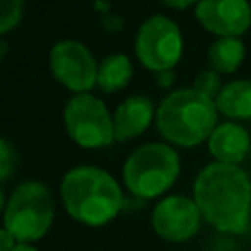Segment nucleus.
I'll use <instances>...</instances> for the list:
<instances>
[{
	"label": "nucleus",
	"instance_id": "nucleus-1",
	"mask_svg": "<svg viewBox=\"0 0 251 251\" xmlns=\"http://www.w3.org/2000/svg\"><path fill=\"white\" fill-rule=\"evenodd\" d=\"M202 218L224 233L245 231L251 218V176L239 165L210 163L192 186Z\"/></svg>",
	"mask_w": 251,
	"mask_h": 251
},
{
	"label": "nucleus",
	"instance_id": "nucleus-2",
	"mask_svg": "<svg viewBox=\"0 0 251 251\" xmlns=\"http://www.w3.org/2000/svg\"><path fill=\"white\" fill-rule=\"evenodd\" d=\"M61 200L71 218L92 227L114 220L124 206V194L116 178L92 165L75 167L63 176Z\"/></svg>",
	"mask_w": 251,
	"mask_h": 251
},
{
	"label": "nucleus",
	"instance_id": "nucleus-3",
	"mask_svg": "<svg viewBox=\"0 0 251 251\" xmlns=\"http://www.w3.org/2000/svg\"><path fill=\"white\" fill-rule=\"evenodd\" d=\"M155 122L159 133L169 143L194 147L208 141L218 126V108L212 98L196 88H178L163 98Z\"/></svg>",
	"mask_w": 251,
	"mask_h": 251
},
{
	"label": "nucleus",
	"instance_id": "nucleus-4",
	"mask_svg": "<svg viewBox=\"0 0 251 251\" xmlns=\"http://www.w3.org/2000/svg\"><path fill=\"white\" fill-rule=\"evenodd\" d=\"M180 173V157L167 143H145L124 163L122 176L135 198H157L165 194Z\"/></svg>",
	"mask_w": 251,
	"mask_h": 251
},
{
	"label": "nucleus",
	"instance_id": "nucleus-5",
	"mask_svg": "<svg viewBox=\"0 0 251 251\" xmlns=\"http://www.w3.org/2000/svg\"><path fill=\"white\" fill-rule=\"evenodd\" d=\"M55 216L51 190L39 180H25L14 188L4 208V227L18 243L41 239Z\"/></svg>",
	"mask_w": 251,
	"mask_h": 251
},
{
	"label": "nucleus",
	"instance_id": "nucleus-6",
	"mask_svg": "<svg viewBox=\"0 0 251 251\" xmlns=\"http://www.w3.org/2000/svg\"><path fill=\"white\" fill-rule=\"evenodd\" d=\"M63 120L67 133L80 147H106L116 139L114 116H110L106 104L90 92L75 94L65 106Z\"/></svg>",
	"mask_w": 251,
	"mask_h": 251
},
{
	"label": "nucleus",
	"instance_id": "nucleus-7",
	"mask_svg": "<svg viewBox=\"0 0 251 251\" xmlns=\"http://www.w3.org/2000/svg\"><path fill=\"white\" fill-rule=\"evenodd\" d=\"M135 55L149 71H171L182 55V33L178 25L163 14L149 16L137 29Z\"/></svg>",
	"mask_w": 251,
	"mask_h": 251
},
{
	"label": "nucleus",
	"instance_id": "nucleus-8",
	"mask_svg": "<svg viewBox=\"0 0 251 251\" xmlns=\"http://www.w3.org/2000/svg\"><path fill=\"white\" fill-rule=\"evenodd\" d=\"M53 76L75 94L88 92L98 78V63L90 49L75 39H63L49 53Z\"/></svg>",
	"mask_w": 251,
	"mask_h": 251
},
{
	"label": "nucleus",
	"instance_id": "nucleus-9",
	"mask_svg": "<svg viewBox=\"0 0 251 251\" xmlns=\"http://www.w3.org/2000/svg\"><path fill=\"white\" fill-rule=\"evenodd\" d=\"M202 214L194 198L173 194L157 202L151 214V226L155 233L167 241L182 243L194 237L200 229Z\"/></svg>",
	"mask_w": 251,
	"mask_h": 251
},
{
	"label": "nucleus",
	"instance_id": "nucleus-10",
	"mask_svg": "<svg viewBox=\"0 0 251 251\" xmlns=\"http://www.w3.org/2000/svg\"><path fill=\"white\" fill-rule=\"evenodd\" d=\"M194 14L200 25L218 37H239L251 27L249 0H200Z\"/></svg>",
	"mask_w": 251,
	"mask_h": 251
},
{
	"label": "nucleus",
	"instance_id": "nucleus-11",
	"mask_svg": "<svg viewBox=\"0 0 251 251\" xmlns=\"http://www.w3.org/2000/svg\"><path fill=\"white\" fill-rule=\"evenodd\" d=\"M251 149L249 131L239 122H224L218 124L208 137V151L218 163L239 165Z\"/></svg>",
	"mask_w": 251,
	"mask_h": 251
},
{
	"label": "nucleus",
	"instance_id": "nucleus-12",
	"mask_svg": "<svg viewBox=\"0 0 251 251\" xmlns=\"http://www.w3.org/2000/svg\"><path fill=\"white\" fill-rule=\"evenodd\" d=\"M155 106L151 98L135 94L126 98L114 114V135L118 141H129L141 135L155 118Z\"/></svg>",
	"mask_w": 251,
	"mask_h": 251
},
{
	"label": "nucleus",
	"instance_id": "nucleus-13",
	"mask_svg": "<svg viewBox=\"0 0 251 251\" xmlns=\"http://www.w3.org/2000/svg\"><path fill=\"white\" fill-rule=\"evenodd\" d=\"M214 102L218 114H224L231 122L251 120V80L237 78L224 84Z\"/></svg>",
	"mask_w": 251,
	"mask_h": 251
},
{
	"label": "nucleus",
	"instance_id": "nucleus-14",
	"mask_svg": "<svg viewBox=\"0 0 251 251\" xmlns=\"http://www.w3.org/2000/svg\"><path fill=\"white\" fill-rule=\"evenodd\" d=\"M245 59V43L239 37H218L208 49L210 69L220 75H229L239 69Z\"/></svg>",
	"mask_w": 251,
	"mask_h": 251
},
{
	"label": "nucleus",
	"instance_id": "nucleus-15",
	"mask_svg": "<svg viewBox=\"0 0 251 251\" xmlns=\"http://www.w3.org/2000/svg\"><path fill=\"white\" fill-rule=\"evenodd\" d=\"M133 67L127 55L124 53H112L102 59L98 65V78L96 84L104 92H118L131 80Z\"/></svg>",
	"mask_w": 251,
	"mask_h": 251
},
{
	"label": "nucleus",
	"instance_id": "nucleus-16",
	"mask_svg": "<svg viewBox=\"0 0 251 251\" xmlns=\"http://www.w3.org/2000/svg\"><path fill=\"white\" fill-rule=\"evenodd\" d=\"M24 14V0H0V35L12 31Z\"/></svg>",
	"mask_w": 251,
	"mask_h": 251
},
{
	"label": "nucleus",
	"instance_id": "nucleus-17",
	"mask_svg": "<svg viewBox=\"0 0 251 251\" xmlns=\"http://www.w3.org/2000/svg\"><path fill=\"white\" fill-rule=\"evenodd\" d=\"M222 86H224V84H222V80H220V73L208 69V71H202V73L194 78V86H192V88H196V90L202 92L204 96L216 100V96L220 94Z\"/></svg>",
	"mask_w": 251,
	"mask_h": 251
},
{
	"label": "nucleus",
	"instance_id": "nucleus-18",
	"mask_svg": "<svg viewBox=\"0 0 251 251\" xmlns=\"http://www.w3.org/2000/svg\"><path fill=\"white\" fill-rule=\"evenodd\" d=\"M16 161H18V155H16V147L0 137V182L2 180H8L16 169Z\"/></svg>",
	"mask_w": 251,
	"mask_h": 251
},
{
	"label": "nucleus",
	"instance_id": "nucleus-19",
	"mask_svg": "<svg viewBox=\"0 0 251 251\" xmlns=\"http://www.w3.org/2000/svg\"><path fill=\"white\" fill-rule=\"evenodd\" d=\"M16 245H18L16 237L6 227H0V251H12Z\"/></svg>",
	"mask_w": 251,
	"mask_h": 251
},
{
	"label": "nucleus",
	"instance_id": "nucleus-20",
	"mask_svg": "<svg viewBox=\"0 0 251 251\" xmlns=\"http://www.w3.org/2000/svg\"><path fill=\"white\" fill-rule=\"evenodd\" d=\"M200 0H163V4L171 6V8H176V10H184V8H190V6H196Z\"/></svg>",
	"mask_w": 251,
	"mask_h": 251
},
{
	"label": "nucleus",
	"instance_id": "nucleus-21",
	"mask_svg": "<svg viewBox=\"0 0 251 251\" xmlns=\"http://www.w3.org/2000/svg\"><path fill=\"white\" fill-rule=\"evenodd\" d=\"M157 78H159V82H161V86H169L171 82H173V73L171 71H163V73H157Z\"/></svg>",
	"mask_w": 251,
	"mask_h": 251
},
{
	"label": "nucleus",
	"instance_id": "nucleus-22",
	"mask_svg": "<svg viewBox=\"0 0 251 251\" xmlns=\"http://www.w3.org/2000/svg\"><path fill=\"white\" fill-rule=\"evenodd\" d=\"M12 251H37V249H35L31 243H18Z\"/></svg>",
	"mask_w": 251,
	"mask_h": 251
},
{
	"label": "nucleus",
	"instance_id": "nucleus-23",
	"mask_svg": "<svg viewBox=\"0 0 251 251\" xmlns=\"http://www.w3.org/2000/svg\"><path fill=\"white\" fill-rule=\"evenodd\" d=\"M6 200H4V190H2V186H0V212L6 208V204H4Z\"/></svg>",
	"mask_w": 251,
	"mask_h": 251
},
{
	"label": "nucleus",
	"instance_id": "nucleus-24",
	"mask_svg": "<svg viewBox=\"0 0 251 251\" xmlns=\"http://www.w3.org/2000/svg\"><path fill=\"white\" fill-rule=\"evenodd\" d=\"M4 53H6V43H2V41H0V59L4 57Z\"/></svg>",
	"mask_w": 251,
	"mask_h": 251
}]
</instances>
